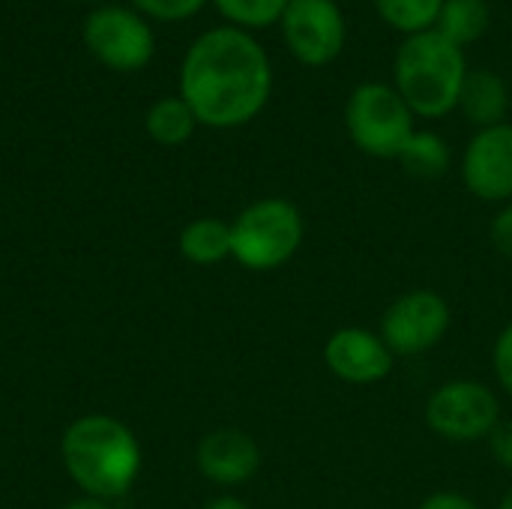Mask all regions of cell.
Returning a JSON list of instances; mask_svg holds the SVG:
<instances>
[{"instance_id":"cell-1","label":"cell","mask_w":512,"mask_h":509,"mask_svg":"<svg viewBox=\"0 0 512 509\" xmlns=\"http://www.w3.org/2000/svg\"><path fill=\"white\" fill-rule=\"evenodd\" d=\"M273 90V69L264 48L237 27L207 30L186 51L180 99L198 123L234 129L261 114Z\"/></svg>"},{"instance_id":"cell-2","label":"cell","mask_w":512,"mask_h":509,"mask_svg":"<svg viewBox=\"0 0 512 509\" xmlns=\"http://www.w3.org/2000/svg\"><path fill=\"white\" fill-rule=\"evenodd\" d=\"M69 477L87 498L111 501L126 495L141 474V444L129 426L114 417L90 414L75 420L60 441Z\"/></svg>"},{"instance_id":"cell-3","label":"cell","mask_w":512,"mask_h":509,"mask_svg":"<svg viewBox=\"0 0 512 509\" xmlns=\"http://www.w3.org/2000/svg\"><path fill=\"white\" fill-rule=\"evenodd\" d=\"M468 78L465 51L438 30L414 33L396 54V90L414 117H444L459 108V93Z\"/></svg>"},{"instance_id":"cell-4","label":"cell","mask_w":512,"mask_h":509,"mask_svg":"<svg viewBox=\"0 0 512 509\" xmlns=\"http://www.w3.org/2000/svg\"><path fill=\"white\" fill-rule=\"evenodd\" d=\"M303 213L288 198H261L231 222V258L252 273L285 267L303 246Z\"/></svg>"},{"instance_id":"cell-5","label":"cell","mask_w":512,"mask_h":509,"mask_svg":"<svg viewBox=\"0 0 512 509\" xmlns=\"http://www.w3.org/2000/svg\"><path fill=\"white\" fill-rule=\"evenodd\" d=\"M345 129L357 150L375 159H399L414 129V111L393 84L366 81L345 105Z\"/></svg>"},{"instance_id":"cell-6","label":"cell","mask_w":512,"mask_h":509,"mask_svg":"<svg viewBox=\"0 0 512 509\" xmlns=\"http://www.w3.org/2000/svg\"><path fill=\"white\" fill-rule=\"evenodd\" d=\"M423 420L441 441L480 444L501 426V402L489 384L477 378H453L432 390Z\"/></svg>"},{"instance_id":"cell-7","label":"cell","mask_w":512,"mask_h":509,"mask_svg":"<svg viewBox=\"0 0 512 509\" xmlns=\"http://www.w3.org/2000/svg\"><path fill=\"white\" fill-rule=\"evenodd\" d=\"M453 324L450 303L432 288L399 294L381 318V339L396 357H420L444 342Z\"/></svg>"},{"instance_id":"cell-8","label":"cell","mask_w":512,"mask_h":509,"mask_svg":"<svg viewBox=\"0 0 512 509\" xmlns=\"http://www.w3.org/2000/svg\"><path fill=\"white\" fill-rule=\"evenodd\" d=\"M282 33L291 54L306 66L333 63L348 39L345 15L333 0H288Z\"/></svg>"},{"instance_id":"cell-9","label":"cell","mask_w":512,"mask_h":509,"mask_svg":"<svg viewBox=\"0 0 512 509\" xmlns=\"http://www.w3.org/2000/svg\"><path fill=\"white\" fill-rule=\"evenodd\" d=\"M465 189L486 204L512 201V123L480 129L462 156Z\"/></svg>"},{"instance_id":"cell-10","label":"cell","mask_w":512,"mask_h":509,"mask_svg":"<svg viewBox=\"0 0 512 509\" xmlns=\"http://www.w3.org/2000/svg\"><path fill=\"white\" fill-rule=\"evenodd\" d=\"M87 48L111 69L132 72L147 66L153 57V36L150 27L129 9H99L84 24Z\"/></svg>"},{"instance_id":"cell-11","label":"cell","mask_w":512,"mask_h":509,"mask_svg":"<svg viewBox=\"0 0 512 509\" xmlns=\"http://www.w3.org/2000/svg\"><path fill=\"white\" fill-rule=\"evenodd\" d=\"M324 363L333 378L351 387H372L393 375L396 354L387 348L381 333L366 327H342L324 342Z\"/></svg>"},{"instance_id":"cell-12","label":"cell","mask_w":512,"mask_h":509,"mask_svg":"<svg viewBox=\"0 0 512 509\" xmlns=\"http://www.w3.org/2000/svg\"><path fill=\"white\" fill-rule=\"evenodd\" d=\"M198 471L222 489L246 486L261 468V450L243 429H216L201 438L195 453Z\"/></svg>"},{"instance_id":"cell-13","label":"cell","mask_w":512,"mask_h":509,"mask_svg":"<svg viewBox=\"0 0 512 509\" xmlns=\"http://www.w3.org/2000/svg\"><path fill=\"white\" fill-rule=\"evenodd\" d=\"M459 108L480 129L504 123V117L510 111L507 81L498 72H489V69L468 72V78L462 84V93H459Z\"/></svg>"},{"instance_id":"cell-14","label":"cell","mask_w":512,"mask_h":509,"mask_svg":"<svg viewBox=\"0 0 512 509\" xmlns=\"http://www.w3.org/2000/svg\"><path fill=\"white\" fill-rule=\"evenodd\" d=\"M180 255L198 267H213L225 258H231V225L216 219V216H204L189 222L180 231Z\"/></svg>"},{"instance_id":"cell-15","label":"cell","mask_w":512,"mask_h":509,"mask_svg":"<svg viewBox=\"0 0 512 509\" xmlns=\"http://www.w3.org/2000/svg\"><path fill=\"white\" fill-rule=\"evenodd\" d=\"M489 21H492V12L486 0H444L435 30L465 51V45H474L477 39H483V33L489 30Z\"/></svg>"},{"instance_id":"cell-16","label":"cell","mask_w":512,"mask_h":509,"mask_svg":"<svg viewBox=\"0 0 512 509\" xmlns=\"http://www.w3.org/2000/svg\"><path fill=\"white\" fill-rule=\"evenodd\" d=\"M402 168L417 180H438L450 171V147L435 132H414L399 153Z\"/></svg>"},{"instance_id":"cell-17","label":"cell","mask_w":512,"mask_h":509,"mask_svg":"<svg viewBox=\"0 0 512 509\" xmlns=\"http://www.w3.org/2000/svg\"><path fill=\"white\" fill-rule=\"evenodd\" d=\"M195 126H198V117L180 96L159 99L147 111V132L156 144H165V147H177V144L189 141Z\"/></svg>"},{"instance_id":"cell-18","label":"cell","mask_w":512,"mask_h":509,"mask_svg":"<svg viewBox=\"0 0 512 509\" xmlns=\"http://www.w3.org/2000/svg\"><path fill=\"white\" fill-rule=\"evenodd\" d=\"M444 0H375L378 15L399 33H426L435 30Z\"/></svg>"},{"instance_id":"cell-19","label":"cell","mask_w":512,"mask_h":509,"mask_svg":"<svg viewBox=\"0 0 512 509\" xmlns=\"http://www.w3.org/2000/svg\"><path fill=\"white\" fill-rule=\"evenodd\" d=\"M219 12L240 27H267L282 21L288 0H216Z\"/></svg>"},{"instance_id":"cell-20","label":"cell","mask_w":512,"mask_h":509,"mask_svg":"<svg viewBox=\"0 0 512 509\" xmlns=\"http://www.w3.org/2000/svg\"><path fill=\"white\" fill-rule=\"evenodd\" d=\"M135 6L162 21H183L195 15L204 6V0H135Z\"/></svg>"},{"instance_id":"cell-21","label":"cell","mask_w":512,"mask_h":509,"mask_svg":"<svg viewBox=\"0 0 512 509\" xmlns=\"http://www.w3.org/2000/svg\"><path fill=\"white\" fill-rule=\"evenodd\" d=\"M492 369H495V381L504 387V393L512 396V321L498 333L492 345Z\"/></svg>"},{"instance_id":"cell-22","label":"cell","mask_w":512,"mask_h":509,"mask_svg":"<svg viewBox=\"0 0 512 509\" xmlns=\"http://www.w3.org/2000/svg\"><path fill=\"white\" fill-rule=\"evenodd\" d=\"M489 240H492V246H495L498 255H504V258L512 261V201H507L495 213V219L489 225Z\"/></svg>"},{"instance_id":"cell-23","label":"cell","mask_w":512,"mask_h":509,"mask_svg":"<svg viewBox=\"0 0 512 509\" xmlns=\"http://www.w3.org/2000/svg\"><path fill=\"white\" fill-rule=\"evenodd\" d=\"M417 509H480V504L462 492H435V495L423 498V504Z\"/></svg>"},{"instance_id":"cell-24","label":"cell","mask_w":512,"mask_h":509,"mask_svg":"<svg viewBox=\"0 0 512 509\" xmlns=\"http://www.w3.org/2000/svg\"><path fill=\"white\" fill-rule=\"evenodd\" d=\"M489 447H492V453H495L498 465H501V468H507V471H512V423H501V426L492 432Z\"/></svg>"},{"instance_id":"cell-25","label":"cell","mask_w":512,"mask_h":509,"mask_svg":"<svg viewBox=\"0 0 512 509\" xmlns=\"http://www.w3.org/2000/svg\"><path fill=\"white\" fill-rule=\"evenodd\" d=\"M204 509H252L246 501H240V498H234V495H222V498H213L210 504Z\"/></svg>"},{"instance_id":"cell-26","label":"cell","mask_w":512,"mask_h":509,"mask_svg":"<svg viewBox=\"0 0 512 509\" xmlns=\"http://www.w3.org/2000/svg\"><path fill=\"white\" fill-rule=\"evenodd\" d=\"M63 509H111L105 501H99V498H81V501H72V504H66Z\"/></svg>"},{"instance_id":"cell-27","label":"cell","mask_w":512,"mask_h":509,"mask_svg":"<svg viewBox=\"0 0 512 509\" xmlns=\"http://www.w3.org/2000/svg\"><path fill=\"white\" fill-rule=\"evenodd\" d=\"M498 509H512V486L507 489V495L501 498V504H498Z\"/></svg>"}]
</instances>
